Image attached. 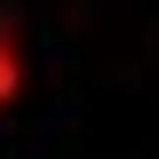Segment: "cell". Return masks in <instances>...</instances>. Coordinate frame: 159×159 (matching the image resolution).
<instances>
[{
	"mask_svg": "<svg viewBox=\"0 0 159 159\" xmlns=\"http://www.w3.org/2000/svg\"><path fill=\"white\" fill-rule=\"evenodd\" d=\"M8 88H16V48H8V32H0V103H8Z\"/></svg>",
	"mask_w": 159,
	"mask_h": 159,
	"instance_id": "6da1fadb",
	"label": "cell"
}]
</instances>
